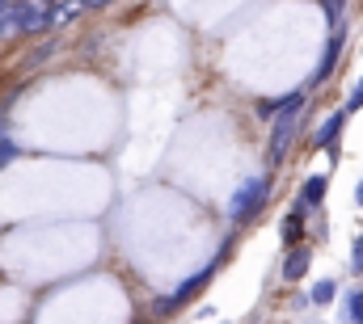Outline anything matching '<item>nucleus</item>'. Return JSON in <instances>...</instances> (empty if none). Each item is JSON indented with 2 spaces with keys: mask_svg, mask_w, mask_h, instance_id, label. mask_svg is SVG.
Masks as SVG:
<instances>
[{
  "mask_svg": "<svg viewBox=\"0 0 363 324\" xmlns=\"http://www.w3.org/2000/svg\"><path fill=\"white\" fill-rule=\"evenodd\" d=\"M304 101H308V93H304V88H296V93L279 97V101H271V105H262L267 114H274L271 139H267V161H271V164L283 161V152H287V144H291V135H296V118H300Z\"/></svg>",
  "mask_w": 363,
  "mask_h": 324,
  "instance_id": "nucleus-1",
  "label": "nucleus"
},
{
  "mask_svg": "<svg viewBox=\"0 0 363 324\" xmlns=\"http://www.w3.org/2000/svg\"><path fill=\"white\" fill-rule=\"evenodd\" d=\"M338 55H342V30H334V34H330L325 51H321V64L313 68L308 84H325V81H330V76H334V68H338Z\"/></svg>",
  "mask_w": 363,
  "mask_h": 324,
  "instance_id": "nucleus-4",
  "label": "nucleus"
},
{
  "mask_svg": "<svg viewBox=\"0 0 363 324\" xmlns=\"http://www.w3.org/2000/svg\"><path fill=\"white\" fill-rule=\"evenodd\" d=\"M334 295H338V282H334V278H321V282L308 291V299H304V303H317V308H325V303H334Z\"/></svg>",
  "mask_w": 363,
  "mask_h": 324,
  "instance_id": "nucleus-10",
  "label": "nucleus"
},
{
  "mask_svg": "<svg viewBox=\"0 0 363 324\" xmlns=\"http://www.w3.org/2000/svg\"><path fill=\"white\" fill-rule=\"evenodd\" d=\"M342 122H347V114H342V110H334V114L313 131V148H334V144H338V135H342Z\"/></svg>",
  "mask_w": 363,
  "mask_h": 324,
  "instance_id": "nucleus-7",
  "label": "nucleus"
},
{
  "mask_svg": "<svg viewBox=\"0 0 363 324\" xmlns=\"http://www.w3.org/2000/svg\"><path fill=\"white\" fill-rule=\"evenodd\" d=\"M17 161V144H13V139H4V127H0V168H4V164H13Z\"/></svg>",
  "mask_w": 363,
  "mask_h": 324,
  "instance_id": "nucleus-14",
  "label": "nucleus"
},
{
  "mask_svg": "<svg viewBox=\"0 0 363 324\" xmlns=\"http://www.w3.org/2000/svg\"><path fill=\"white\" fill-rule=\"evenodd\" d=\"M342 324H363V291H351L342 303Z\"/></svg>",
  "mask_w": 363,
  "mask_h": 324,
  "instance_id": "nucleus-12",
  "label": "nucleus"
},
{
  "mask_svg": "<svg viewBox=\"0 0 363 324\" xmlns=\"http://www.w3.org/2000/svg\"><path fill=\"white\" fill-rule=\"evenodd\" d=\"M93 8H106V4H114V0H89Z\"/></svg>",
  "mask_w": 363,
  "mask_h": 324,
  "instance_id": "nucleus-18",
  "label": "nucleus"
},
{
  "mask_svg": "<svg viewBox=\"0 0 363 324\" xmlns=\"http://www.w3.org/2000/svg\"><path fill=\"white\" fill-rule=\"evenodd\" d=\"M26 17H30V0H9V4H4V13H0V38L21 34Z\"/></svg>",
  "mask_w": 363,
  "mask_h": 324,
  "instance_id": "nucleus-6",
  "label": "nucleus"
},
{
  "mask_svg": "<svg viewBox=\"0 0 363 324\" xmlns=\"http://www.w3.org/2000/svg\"><path fill=\"white\" fill-rule=\"evenodd\" d=\"M355 110H363V81L351 88V97H347V105H342V114H355Z\"/></svg>",
  "mask_w": 363,
  "mask_h": 324,
  "instance_id": "nucleus-16",
  "label": "nucleus"
},
{
  "mask_svg": "<svg viewBox=\"0 0 363 324\" xmlns=\"http://www.w3.org/2000/svg\"><path fill=\"white\" fill-rule=\"evenodd\" d=\"M300 232H304V211H300V207H291V211H287V219H283V244H296V241H300Z\"/></svg>",
  "mask_w": 363,
  "mask_h": 324,
  "instance_id": "nucleus-11",
  "label": "nucleus"
},
{
  "mask_svg": "<svg viewBox=\"0 0 363 324\" xmlns=\"http://www.w3.org/2000/svg\"><path fill=\"white\" fill-rule=\"evenodd\" d=\"M47 30H55V13H51V4H30V17H26V25H21V34H47Z\"/></svg>",
  "mask_w": 363,
  "mask_h": 324,
  "instance_id": "nucleus-9",
  "label": "nucleus"
},
{
  "mask_svg": "<svg viewBox=\"0 0 363 324\" xmlns=\"http://www.w3.org/2000/svg\"><path fill=\"white\" fill-rule=\"evenodd\" d=\"M308 261H313V248L308 244H291L287 257H283V282H296L308 274Z\"/></svg>",
  "mask_w": 363,
  "mask_h": 324,
  "instance_id": "nucleus-5",
  "label": "nucleus"
},
{
  "mask_svg": "<svg viewBox=\"0 0 363 324\" xmlns=\"http://www.w3.org/2000/svg\"><path fill=\"white\" fill-rule=\"evenodd\" d=\"M267 194H271V177H267V173H258V177L241 181V190L233 194L228 219H233V224H245V219H254V215L267 207Z\"/></svg>",
  "mask_w": 363,
  "mask_h": 324,
  "instance_id": "nucleus-2",
  "label": "nucleus"
},
{
  "mask_svg": "<svg viewBox=\"0 0 363 324\" xmlns=\"http://www.w3.org/2000/svg\"><path fill=\"white\" fill-rule=\"evenodd\" d=\"M220 261H224V257H216V261H207V265H203L199 274H190V278L182 282L178 291H169V295H165V299L157 303V316H174V312H182V308H186V303H190V299H194V295H199V291H203V287L211 282V278H216V270H220Z\"/></svg>",
  "mask_w": 363,
  "mask_h": 324,
  "instance_id": "nucleus-3",
  "label": "nucleus"
},
{
  "mask_svg": "<svg viewBox=\"0 0 363 324\" xmlns=\"http://www.w3.org/2000/svg\"><path fill=\"white\" fill-rule=\"evenodd\" d=\"M351 274H363V232L351 244Z\"/></svg>",
  "mask_w": 363,
  "mask_h": 324,
  "instance_id": "nucleus-15",
  "label": "nucleus"
},
{
  "mask_svg": "<svg viewBox=\"0 0 363 324\" xmlns=\"http://www.w3.org/2000/svg\"><path fill=\"white\" fill-rule=\"evenodd\" d=\"M355 202H359V207H363V181H359V185H355Z\"/></svg>",
  "mask_w": 363,
  "mask_h": 324,
  "instance_id": "nucleus-17",
  "label": "nucleus"
},
{
  "mask_svg": "<svg viewBox=\"0 0 363 324\" xmlns=\"http://www.w3.org/2000/svg\"><path fill=\"white\" fill-rule=\"evenodd\" d=\"M325 190H330V177L325 173H317V177H308L304 181V190H300V211H313V207H321V198H325Z\"/></svg>",
  "mask_w": 363,
  "mask_h": 324,
  "instance_id": "nucleus-8",
  "label": "nucleus"
},
{
  "mask_svg": "<svg viewBox=\"0 0 363 324\" xmlns=\"http://www.w3.org/2000/svg\"><path fill=\"white\" fill-rule=\"evenodd\" d=\"M4 4H9V0H0V13H4Z\"/></svg>",
  "mask_w": 363,
  "mask_h": 324,
  "instance_id": "nucleus-19",
  "label": "nucleus"
},
{
  "mask_svg": "<svg viewBox=\"0 0 363 324\" xmlns=\"http://www.w3.org/2000/svg\"><path fill=\"white\" fill-rule=\"evenodd\" d=\"M85 8H89V0H64V4L51 8V13H55V25H64V21H72L77 13H85Z\"/></svg>",
  "mask_w": 363,
  "mask_h": 324,
  "instance_id": "nucleus-13",
  "label": "nucleus"
}]
</instances>
